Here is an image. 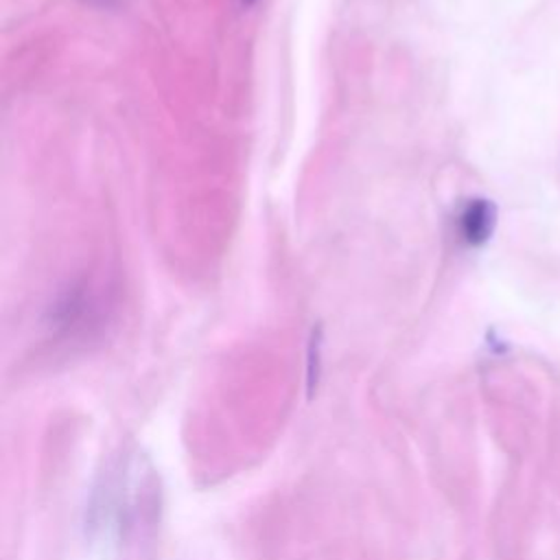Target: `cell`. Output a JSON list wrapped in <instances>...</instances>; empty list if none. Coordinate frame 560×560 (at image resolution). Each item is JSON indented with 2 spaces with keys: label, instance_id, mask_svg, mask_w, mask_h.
Here are the masks:
<instances>
[{
  "label": "cell",
  "instance_id": "1",
  "mask_svg": "<svg viewBox=\"0 0 560 560\" xmlns=\"http://www.w3.org/2000/svg\"><path fill=\"white\" fill-rule=\"evenodd\" d=\"M494 219H497V212L490 201L486 199L470 201L459 219L464 241L470 245H481L492 234Z\"/></svg>",
  "mask_w": 560,
  "mask_h": 560
}]
</instances>
